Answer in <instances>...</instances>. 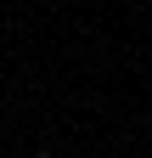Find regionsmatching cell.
Masks as SVG:
<instances>
[{"mask_svg": "<svg viewBox=\"0 0 152 158\" xmlns=\"http://www.w3.org/2000/svg\"><path fill=\"white\" fill-rule=\"evenodd\" d=\"M34 158H45V152H34Z\"/></svg>", "mask_w": 152, "mask_h": 158, "instance_id": "cell-1", "label": "cell"}]
</instances>
